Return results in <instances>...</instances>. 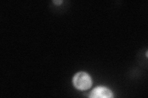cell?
Here are the masks:
<instances>
[{
	"mask_svg": "<svg viewBox=\"0 0 148 98\" xmlns=\"http://www.w3.org/2000/svg\"><path fill=\"white\" fill-rule=\"evenodd\" d=\"M73 83L77 89L80 90H86L91 87L92 82L88 74L80 72L76 74L73 77Z\"/></svg>",
	"mask_w": 148,
	"mask_h": 98,
	"instance_id": "cell-1",
	"label": "cell"
},
{
	"mask_svg": "<svg viewBox=\"0 0 148 98\" xmlns=\"http://www.w3.org/2000/svg\"><path fill=\"white\" fill-rule=\"evenodd\" d=\"M90 97L95 98H103V97H112L113 94L108 88L106 87H98L95 88L94 90H92L90 93Z\"/></svg>",
	"mask_w": 148,
	"mask_h": 98,
	"instance_id": "cell-2",
	"label": "cell"
},
{
	"mask_svg": "<svg viewBox=\"0 0 148 98\" xmlns=\"http://www.w3.org/2000/svg\"><path fill=\"white\" fill-rule=\"evenodd\" d=\"M53 2H54V3H56V4H61L62 1H54Z\"/></svg>",
	"mask_w": 148,
	"mask_h": 98,
	"instance_id": "cell-3",
	"label": "cell"
}]
</instances>
